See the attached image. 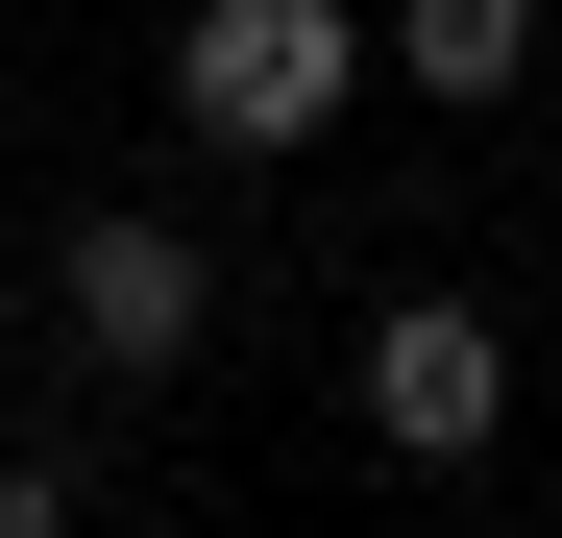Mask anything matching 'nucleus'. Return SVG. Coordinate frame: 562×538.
I'll use <instances>...</instances> for the list:
<instances>
[{
	"label": "nucleus",
	"instance_id": "nucleus-1",
	"mask_svg": "<svg viewBox=\"0 0 562 538\" xmlns=\"http://www.w3.org/2000/svg\"><path fill=\"white\" fill-rule=\"evenodd\" d=\"M367 99V25L342 0H196V25H171V123L196 147H318Z\"/></svg>",
	"mask_w": 562,
	"mask_h": 538
},
{
	"label": "nucleus",
	"instance_id": "nucleus-2",
	"mask_svg": "<svg viewBox=\"0 0 562 538\" xmlns=\"http://www.w3.org/2000/svg\"><path fill=\"white\" fill-rule=\"evenodd\" d=\"M49 318H74V368H99V392H171V368H196V318H221V269H196V221L99 197V221L49 245Z\"/></svg>",
	"mask_w": 562,
	"mask_h": 538
},
{
	"label": "nucleus",
	"instance_id": "nucleus-3",
	"mask_svg": "<svg viewBox=\"0 0 562 538\" xmlns=\"http://www.w3.org/2000/svg\"><path fill=\"white\" fill-rule=\"evenodd\" d=\"M490 416H514V318L490 294H392L367 318V440L392 466H490Z\"/></svg>",
	"mask_w": 562,
	"mask_h": 538
},
{
	"label": "nucleus",
	"instance_id": "nucleus-4",
	"mask_svg": "<svg viewBox=\"0 0 562 538\" xmlns=\"http://www.w3.org/2000/svg\"><path fill=\"white\" fill-rule=\"evenodd\" d=\"M392 74H416V99H514V74H538V0H392Z\"/></svg>",
	"mask_w": 562,
	"mask_h": 538
},
{
	"label": "nucleus",
	"instance_id": "nucleus-5",
	"mask_svg": "<svg viewBox=\"0 0 562 538\" xmlns=\"http://www.w3.org/2000/svg\"><path fill=\"white\" fill-rule=\"evenodd\" d=\"M74 514V466H49V440H0V538H49Z\"/></svg>",
	"mask_w": 562,
	"mask_h": 538
},
{
	"label": "nucleus",
	"instance_id": "nucleus-6",
	"mask_svg": "<svg viewBox=\"0 0 562 538\" xmlns=\"http://www.w3.org/2000/svg\"><path fill=\"white\" fill-rule=\"evenodd\" d=\"M0 343H25V294H0Z\"/></svg>",
	"mask_w": 562,
	"mask_h": 538
}]
</instances>
